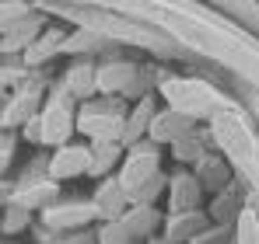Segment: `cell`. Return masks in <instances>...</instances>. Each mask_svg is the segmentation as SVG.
Here are the masks:
<instances>
[{"instance_id":"obj_1","label":"cell","mask_w":259,"mask_h":244,"mask_svg":"<svg viewBox=\"0 0 259 244\" xmlns=\"http://www.w3.org/2000/svg\"><path fill=\"white\" fill-rule=\"evenodd\" d=\"M210 140L224 150V157L235 164V171L259 189V140L252 133V122L235 105H228L224 112H217L210 119Z\"/></svg>"},{"instance_id":"obj_2","label":"cell","mask_w":259,"mask_h":244,"mask_svg":"<svg viewBox=\"0 0 259 244\" xmlns=\"http://www.w3.org/2000/svg\"><path fill=\"white\" fill-rule=\"evenodd\" d=\"M161 98H165L168 108L186 112V115H193L196 122L200 119H214L217 112L228 108L224 94L217 91L214 84L200 81V77H168V81L161 84Z\"/></svg>"},{"instance_id":"obj_3","label":"cell","mask_w":259,"mask_h":244,"mask_svg":"<svg viewBox=\"0 0 259 244\" xmlns=\"http://www.w3.org/2000/svg\"><path fill=\"white\" fill-rule=\"evenodd\" d=\"M126 119H130V108L119 94H95L91 101H81L77 133H84L88 140H119L123 143Z\"/></svg>"},{"instance_id":"obj_4","label":"cell","mask_w":259,"mask_h":244,"mask_svg":"<svg viewBox=\"0 0 259 244\" xmlns=\"http://www.w3.org/2000/svg\"><path fill=\"white\" fill-rule=\"evenodd\" d=\"M74 133H77L74 98L56 91L53 98H46L42 112H39V143L42 147H63L74 140Z\"/></svg>"},{"instance_id":"obj_5","label":"cell","mask_w":259,"mask_h":244,"mask_svg":"<svg viewBox=\"0 0 259 244\" xmlns=\"http://www.w3.org/2000/svg\"><path fill=\"white\" fill-rule=\"evenodd\" d=\"M158 174H161V143H154L151 136H144L133 147H126V161H123V171L116 178L123 181V189L133 196V192H140Z\"/></svg>"},{"instance_id":"obj_6","label":"cell","mask_w":259,"mask_h":244,"mask_svg":"<svg viewBox=\"0 0 259 244\" xmlns=\"http://www.w3.org/2000/svg\"><path fill=\"white\" fill-rule=\"evenodd\" d=\"M53 181H70V178H84L91 171V143H63L53 150V157L46 164Z\"/></svg>"},{"instance_id":"obj_7","label":"cell","mask_w":259,"mask_h":244,"mask_svg":"<svg viewBox=\"0 0 259 244\" xmlns=\"http://www.w3.org/2000/svg\"><path fill=\"white\" fill-rule=\"evenodd\" d=\"M203 185L196 178V171H175L168 178V209L172 213H193V209H203Z\"/></svg>"},{"instance_id":"obj_8","label":"cell","mask_w":259,"mask_h":244,"mask_svg":"<svg viewBox=\"0 0 259 244\" xmlns=\"http://www.w3.org/2000/svg\"><path fill=\"white\" fill-rule=\"evenodd\" d=\"M91 203H95V209H98V220L109 223V220H123L126 209L133 206V199H130V192L123 189L119 178H102Z\"/></svg>"},{"instance_id":"obj_9","label":"cell","mask_w":259,"mask_h":244,"mask_svg":"<svg viewBox=\"0 0 259 244\" xmlns=\"http://www.w3.org/2000/svg\"><path fill=\"white\" fill-rule=\"evenodd\" d=\"M193 129H200L193 115H186V112H175V108H158V115L151 122V129H147V136L154 140V143H161V147H172L179 136H186V133H193Z\"/></svg>"},{"instance_id":"obj_10","label":"cell","mask_w":259,"mask_h":244,"mask_svg":"<svg viewBox=\"0 0 259 244\" xmlns=\"http://www.w3.org/2000/svg\"><path fill=\"white\" fill-rule=\"evenodd\" d=\"M210 230V213L207 209H193V213H168L165 220V237L175 244H193L200 234Z\"/></svg>"},{"instance_id":"obj_11","label":"cell","mask_w":259,"mask_h":244,"mask_svg":"<svg viewBox=\"0 0 259 244\" xmlns=\"http://www.w3.org/2000/svg\"><path fill=\"white\" fill-rule=\"evenodd\" d=\"M98 216L95 203H56L42 209V223L53 230H74V227H84Z\"/></svg>"},{"instance_id":"obj_12","label":"cell","mask_w":259,"mask_h":244,"mask_svg":"<svg viewBox=\"0 0 259 244\" xmlns=\"http://www.w3.org/2000/svg\"><path fill=\"white\" fill-rule=\"evenodd\" d=\"M137 87V67L126 59H109L98 67V94H130Z\"/></svg>"},{"instance_id":"obj_13","label":"cell","mask_w":259,"mask_h":244,"mask_svg":"<svg viewBox=\"0 0 259 244\" xmlns=\"http://www.w3.org/2000/svg\"><path fill=\"white\" fill-rule=\"evenodd\" d=\"M60 91L77 98V101H91V94H98V67H91V63L67 67V74L60 81Z\"/></svg>"},{"instance_id":"obj_14","label":"cell","mask_w":259,"mask_h":244,"mask_svg":"<svg viewBox=\"0 0 259 244\" xmlns=\"http://www.w3.org/2000/svg\"><path fill=\"white\" fill-rule=\"evenodd\" d=\"M123 150H126V143H119V140H91V171H88V178H109L116 164L126 161Z\"/></svg>"},{"instance_id":"obj_15","label":"cell","mask_w":259,"mask_h":244,"mask_svg":"<svg viewBox=\"0 0 259 244\" xmlns=\"http://www.w3.org/2000/svg\"><path fill=\"white\" fill-rule=\"evenodd\" d=\"M196 167V178H200V185L210 192V196H217V192H224L228 185H231V164H228V157H217V154H207L200 164H193Z\"/></svg>"},{"instance_id":"obj_16","label":"cell","mask_w":259,"mask_h":244,"mask_svg":"<svg viewBox=\"0 0 259 244\" xmlns=\"http://www.w3.org/2000/svg\"><path fill=\"white\" fill-rule=\"evenodd\" d=\"M42 94L39 91H18L14 98H11V105L4 108V126L11 129V126H25V122H32L39 112H42Z\"/></svg>"},{"instance_id":"obj_17","label":"cell","mask_w":259,"mask_h":244,"mask_svg":"<svg viewBox=\"0 0 259 244\" xmlns=\"http://www.w3.org/2000/svg\"><path fill=\"white\" fill-rule=\"evenodd\" d=\"M158 115V108H154V94H144L133 108H130V119H126V136H123V143L133 147L137 140H144L147 136V129H151V122Z\"/></svg>"},{"instance_id":"obj_18","label":"cell","mask_w":259,"mask_h":244,"mask_svg":"<svg viewBox=\"0 0 259 244\" xmlns=\"http://www.w3.org/2000/svg\"><path fill=\"white\" fill-rule=\"evenodd\" d=\"M123 223H126V230L133 234V237H154L158 234V227L165 223L161 220V213L154 209L151 203H140V206H130L126 209V216H123Z\"/></svg>"},{"instance_id":"obj_19","label":"cell","mask_w":259,"mask_h":244,"mask_svg":"<svg viewBox=\"0 0 259 244\" xmlns=\"http://www.w3.org/2000/svg\"><path fill=\"white\" fill-rule=\"evenodd\" d=\"M56 203H60V181H53V178H46L39 185H28L14 196V206H21V209H49Z\"/></svg>"},{"instance_id":"obj_20","label":"cell","mask_w":259,"mask_h":244,"mask_svg":"<svg viewBox=\"0 0 259 244\" xmlns=\"http://www.w3.org/2000/svg\"><path fill=\"white\" fill-rule=\"evenodd\" d=\"M168 150H172L175 164H200L207 154H210V150H207V136H203V129H193V133L179 136Z\"/></svg>"},{"instance_id":"obj_21","label":"cell","mask_w":259,"mask_h":244,"mask_svg":"<svg viewBox=\"0 0 259 244\" xmlns=\"http://www.w3.org/2000/svg\"><path fill=\"white\" fill-rule=\"evenodd\" d=\"M238 203H242L238 189H235V185H228L224 192H217L214 206H210L207 213H210V220H217L221 227H231V223H238V216H242V209H245V206H238Z\"/></svg>"},{"instance_id":"obj_22","label":"cell","mask_w":259,"mask_h":244,"mask_svg":"<svg viewBox=\"0 0 259 244\" xmlns=\"http://www.w3.org/2000/svg\"><path fill=\"white\" fill-rule=\"evenodd\" d=\"M235 244H259V216L252 206H245L235 223Z\"/></svg>"},{"instance_id":"obj_23","label":"cell","mask_w":259,"mask_h":244,"mask_svg":"<svg viewBox=\"0 0 259 244\" xmlns=\"http://www.w3.org/2000/svg\"><path fill=\"white\" fill-rule=\"evenodd\" d=\"M98 244H140V237L130 234L123 220H109V223H102V230H98Z\"/></svg>"},{"instance_id":"obj_24","label":"cell","mask_w":259,"mask_h":244,"mask_svg":"<svg viewBox=\"0 0 259 244\" xmlns=\"http://www.w3.org/2000/svg\"><path fill=\"white\" fill-rule=\"evenodd\" d=\"M193 244H228V227H210L207 234H200Z\"/></svg>"},{"instance_id":"obj_25","label":"cell","mask_w":259,"mask_h":244,"mask_svg":"<svg viewBox=\"0 0 259 244\" xmlns=\"http://www.w3.org/2000/svg\"><path fill=\"white\" fill-rule=\"evenodd\" d=\"M151 244H175V241H168V237H151Z\"/></svg>"}]
</instances>
